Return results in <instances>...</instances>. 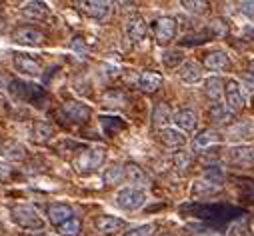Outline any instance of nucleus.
I'll return each instance as SVG.
<instances>
[{"label": "nucleus", "mask_w": 254, "mask_h": 236, "mask_svg": "<svg viewBox=\"0 0 254 236\" xmlns=\"http://www.w3.org/2000/svg\"><path fill=\"white\" fill-rule=\"evenodd\" d=\"M94 224H96L98 232H102L104 236H114V234H118V232L124 228V220H120V218H116V216H110V214L98 216V218L94 220Z\"/></svg>", "instance_id": "f8f14e48"}, {"label": "nucleus", "mask_w": 254, "mask_h": 236, "mask_svg": "<svg viewBox=\"0 0 254 236\" xmlns=\"http://www.w3.org/2000/svg\"><path fill=\"white\" fill-rule=\"evenodd\" d=\"M28 236H48V234L42 230V232H36V234H28Z\"/></svg>", "instance_id": "a19ab883"}, {"label": "nucleus", "mask_w": 254, "mask_h": 236, "mask_svg": "<svg viewBox=\"0 0 254 236\" xmlns=\"http://www.w3.org/2000/svg\"><path fill=\"white\" fill-rule=\"evenodd\" d=\"M56 230H58L60 236H78L80 234V220L78 218H72V220H68L66 224H62Z\"/></svg>", "instance_id": "2f4dec72"}, {"label": "nucleus", "mask_w": 254, "mask_h": 236, "mask_svg": "<svg viewBox=\"0 0 254 236\" xmlns=\"http://www.w3.org/2000/svg\"><path fill=\"white\" fill-rule=\"evenodd\" d=\"M172 122L176 124L178 130L182 132H192L196 126H198V116L190 110V108H184V110H178L172 118Z\"/></svg>", "instance_id": "9d476101"}, {"label": "nucleus", "mask_w": 254, "mask_h": 236, "mask_svg": "<svg viewBox=\"0 0 254 236\" xmlns=\"http://www.w3.org/2000/svg\"><path fill=\"white\" fill-rule=\"evenodd\" d=\"M182 52L180 50H166L164 54H162V62H164V66H168V68H174V66H178L180 62H182Z\"/></svg>", "instance_id": "473e14b6"}, {"label": "nucleus", "mask_w": 254, "mask_h": 236, "mask_svg": "<svg viewBox=\"0 0 254 236\" xmlns=\"http://www.w3.org/2000/svg\"><path fill=\"white\" fill-rule=\"evenodd\" d=\"M52 134H54V130H52V126H50L48 122H44V120H36V122H34V126H32V136H34L38 142H48V140L52 138Z\"/></svg>", "instance_id": "cd10ccee"}, {"label": "nucleus", "mask_w": 254, "mask_h": 236, "mask_svg": "<svg viewBox=\"0 0 254 236\" xmlns=\"http://www.w3.org/2000/svg\"><path fill=\"white\" fill-rule=\"evenodd\" d=\"M102 162H104V150L92 146V148H84L82 152H78L72 164H74V168H76L78 174L88 176V174L96 172L102 166Z\"/></svg>", "instance_id": "7ed1b4c3"}, {"label": "nucleus", "mask_w": 254, "mask_h": 236, "mask_svg": "<svg viewBox=\"0 0 254 236\" xmlns=\"http://www.w3.org/2000/svg\"><path fill=\"white\" fill-rule=\"evenodd\" d=\"M20 12L30 18V20H42L48 16V6L44 2H36V0H30V2H24L20 6Z\"/></svg>", "instance_id": "aec40b11"}, {"label": "nucleus", "mask_w": 254, "mask_h": 236, "mask_svg": "<svg viewBox=\"0 0 254 236\" xmlns=\"http://www.w3.org/2000/svg\"><path fill=\"white\" fill-rule=\"evenodd\" d=\"M224 98H226V106L232 110V112H238L246 106V94L242 90V84L238 80H228L226 86H224Z\"/></svg>", "instance_id": "423d86ee"}, {"label": "nucleus", "mask_w": 254, "mask_h": 236, "mask_svg": "<svg viewBox=\"0 0 254 236\" xmlns=\"http://www.w3.org/2000/svg\"><path fill=\"white\" fill-rule=\"evenodd\" d=\"M170 118H174V116L170 114L168 104L158 102V104L154 106V110H152V124H154L156 128H162L166 122H170Z\"/></svg>", "instance_id": "bb28decb"}, {"label": "nucleus", "mask_w": 254, "mask_h": 236, "mask_svg": "<svg viewBox=\"0 0 254 236\" xmlns=\"http://www.w3.org/2000/svg\"><path fill=\"white\" fill-rule=\"evenodd\" d=\"M110 2H102V0H90V2H82L84 12L94 18V20H104L110 14Z\"/></svg>", "instance_id": "f3484780"}, {"label": "nucleus", "mask_w": 254, "mask_h": 236, "mask_svg": "<svg viewBox=\"0 0 254 236\" xmlns=\"http://www.w3.org/2000/svg\"><path fill=\"white\" fill-rule=\"evenodd\" d=\"M12 40L18 44H26V46H40L44 42V36H42V32H38L34 28L22 26V28L12 32Z\"/></svg>", "instance_id": "9b49d317"}, {"label": "nucleus", "mask_w": 254, "mask_h": 236, "mask_svg": "<svg viewBox=\"0 0 254 236\" xmlns=\"http://www.w3.org/2000/svg\"><path fill=\"white\" fill-rule=\"evenodd\" d=\"M126 34H128L130 42H134V44L142 42L144 36H146V22H144V18L142 16H132V18L126 20Z\"/></svg>", "instance_id": "2eb2a0df"}, {"label": "nucleus", "mask_w": 254, "mask_h": 236, "mask_svg": "<svg viewBox=\"0 0 254 236\" xmlns=\"http://www.w3.org/2000/svg\"><path fill=\"white\" fill-rule=\"evenodd\" d=\"M224 82L218 78V76H210V78H206V82H204V94L216 104L222 96H224Z\"/></svg>", "instance_id": "5701e85b"}, {"label": "nucleus", "mask_w": 254, "mask_h": 236, "mask_svg": "<svg viewBox=\"0 0 254 236\" xmlns=\"http://www.w3.org/2000/svg\"><path fill=\"white\" fill-rule=\"evenodd\" d=\"M160 142L168 148H178V146H184L186 136L178 128H162L160 130Z\"/></svg>", "instance_id": "4be33fe9"}, {"label": "nucleus", "mask_w": 254, "mask_h": 236, "mask_svg": "<svg viewBox=\"0 0 254 236\" xmlns=\"http://www.w3.org/2000/svg\"><path fill=\"white\" fill-rule=\"evenodd\" d=\"M218 142V134L214 132V130H210V128H206V130H200L196 136H194V140H192V146H194V150H208L212 144H216Z\"/></svg>", "instance_id": "b1692460"}, {"label": "nucleus", "mask_w": 254, "mask_h": 236, "mask_svg": "<svg viewBox=\"0 0 254 236\" xmlns=\"http://www.w3.org/2000/svg\"><path fill=\"white\" fill-rule=\"evenodd\" d=\"M204 66L212 72H220V70H226L230 66V58L224 50H212L204 56Z\"/></svg>", "instance_id": "ddd939ff"}, {"label": "nucleus", "mask_w": 254, "mask_h": 236, "mask_svg": "<svg viewBox=\"0 0 254 236\" xmlns=\"http://www.w3.org/2000/svg\"><path fill=\"white\" fill-rule=\"evenodd\" d=\"M208 116H210V120H212L214 124H228V122L232 120V118H234V112H232L226 104L216 102V104H212V106H210Z\"/></svg>", "instance_id": "6ab92c4d"}, {"label": "nucleus", "mask_w": 254, "mask_h": 236, "mask_svg": "<svg viewBox=\"0 0 254 236\" xmlns=\"http://www.w3.org/2000/svg\"><path fill=\"white\" fill-rule=\"evenodd\" d=\"M12 62H14V68H16L18 72L26 74V76H40V74H42L40 64L34 60L32 56H28V54H20V52H16L14 58H12Z\"/></svg>", "instance_id": "1a4fd4ad"}, {"label": "nucleus", "mask_w": 254, "mask_h": 236, "mask_svg": "<svg viewBox=\"0 0 254 236\" xmlns=\"http://www.w3.org/2000/svg\"><path fill=\"white\" fill-rule=\"evenodd\" d=\"M100 126H102L106 136H114L126 128V122L118 116H100Z\"/></svg>", "instance_id": "393cba45"}, {"label": "nucleus", "mask_w": 254, "mask_h": 236, "mask_svg": "<svg viewBox=\"0 0 254 236\" xmlns=\"http://www.w3.org/2000/svg\"><path fill=\"white\" fill-rule=\"evenodd\" d=\"M126 180L132 184V188H138V190L148 186V176L136 164H126Z\"/></svg>", "instance_id": "a211bd4d"}, {"label": "nucleus", "mask_w": 254, "mask_h": 236, "mask_svg": "<svg viewBox=\"0 0 254 236\" xmlns=\"http://www.w3.org/2000/svg\"><path fill=\"white\" fill-rule=\"evenodd\" d=\"M244 86H246L248 92H254V76H252V74H248V76L242 78V88H244Z\"/></svg>", "instance_id": "58836bf2"}, {"label": "nucleus", "mask_w": 254, "mask_h": 236, "mask_svg": "<svg viewBox=\"0 0 254 236\" xmlns=\"http://www.w3.org/2000/svg\"><path fill=\"white\" fill-rule=\"evenodd\" d=\"M102 102L104 106H110V108H122L126 104V94L122 90H108L102 96Z\"/></svg>", "instance_id": "c85d7f7f"}, {"label": "nucleus", "mask_w": 254, "mask_h": 236, "mask_svg": "<svg viewBox=\"0 0 254 236\" xmlns=\"http://www.w3.org/2000/svg\"><path fill=\"white\" fill-rule=\"evenodd\" d=\"M210 30H212L214 34L222 36V34L226 32V24H224L222 20H212V22H210Z\"/></svg>", "instance_id": "e433bc0d"}, {"label": "nucleus", "mask_w": 254, "mask_h": 236, "mask_svg": "<svg viewBox=\"0 0 254 236\" xmlns=\"http://www.w3.org/2000/svg\"><path fill=\"white\" fill-rule=\"evenodd\" d=\"M124 176H126V168H122L120 164H110L104 170V174H102V180H104V184L114 186V184H120L122 182Z\"/></svg>", "instance_id": "a878e982"}, {"label": "nucleus", "mask_w": 254, "mask_h": 236, "mask_svg": "<svg viewBox=\"0 0 254 236\" xmlns=\"http://www.w3.org/2000/svg\"><path fill=\"white\" fill-rule=\"evenodd\" d=\"M154 232H156V226L154 224H142V226L126 230L124 236H154Z\"/></svg>", "instance_id": "72a5a7b5"}, {"label": "nucleus", "mask_w": 254, "mask_h": 236, "mask_svg": "<svg viewBox=\"0 0 254 236\" xmlns=\"http://www.w3.org/2000/svg\"><path fill=\"white\" fill-rule=\"evenodd\" d=\"M172 162H174V168H176L180 174H184V172L190 168L192 156H190V152H186V150H178V152L172 154Z\"/></svg>", "instance_id": "c756f323"}, {"label": "nucleus", "mask_w": 254, "mask_h": 236, "mask_svg": "<svg viewBox=\"0 0 254 236\" xmlns=\"http://www.w3.org/2000/svg\"><path fill=\"white\" fill-rule=\"evenodd\" d=\"M144 202H146L144 190L126 186V188H120V190L116 192V204H118L122 210H138V208L144 206Z\"/></svg>", "instance_id": "39448f33"}, {"label": "nucleus", "mask_w": 254, "mask_h": 236, "mask_svg": "<svg viewBox=\"0 0 254 236\" xmlns=\"http://www.w3.org/2000/svg\"><path fill=\"white\" fill-rule=\"evenodd\" d=\"M8 88L16 98H20L22 102H28L36 108H44L48 104V92L36 82H26V80L14 78L8 82Z\"/></svg>", "instance_id": "f257e3e1"}, {"label": "nucleus", "mask_w": 254, "mask_h": 236, "mask_svg": "<svg viewBox=\"0 0 254 236\" xmlns=\"http://www.w3.org/2000/svg\"><path fill=\"white\" fill-rule=\"evenodd\" d=\"M182 4V8L184 10H188V12H192V14H202L204 10H206V2H190V0H184V2H180Z\"/></svg>", "instance_id": "c9c22d12"}, {"label": "nucleus", "mask_w": 254, "mask_h": 236, "mask_svg": "<svg viewBox=\"0 0 254 236\" xmlns=\"http://www.w3.org/2000/svg\"><path fill=\"white\" fill-rule=\"evenodd\" d=\"M46 214H48L50 224H52V226H56V228H60L62 224H66L68 220H72V218H74L72 208H70L68 204H62V202L50 204V206H48V210H46Z\"/></svg>", "instance_id": "6e6552de"}, {"label": "nucleus", "mask_w": 254, "mask_h": 236, "mask_svg": "<svg viewBox=\"0 0 254 236\" xmlns=\"http://www.w3.org/2000/svg\"><path fill=\"white\" fill-rule=\"evenodd\" d=\"M10 218L24 230H36L42 232L44 230V220L42 216L30 206V204H14L10 208Z\"/></svg>", "instance_id": "f03ea898"}, {"label": "nucleus", "mask_w": 254, "mask_h": 236, "mask_svg": "<svg viewBox=\"0 0 254 236\" xmlns=\"http://www.w3.org/2000/svg\"><path fill=\"white\" fill-rule=\"evenodd\" d=\"M160 86H162V76L158 72L146 70V72H142L138 76V88L142 92H156Z\"/></svg>", "instance_id": "412c9836"}, {"label": "nucleus", "mask_w": 254, "mask_h": 236, "mask_svg": "<svg viewBox=\"0 0 254 236\" xmlns=\"http://www.w3.org/2000/svg\"><path fill=\"white\" fill-rule=\"evenodd\" d=\"M70 46H72L74 50H78L80 54H86V46H84V42H82V38H74Z\"/></svg>", "instance_id": "ea45409f"}, {"label": "nucleus", "mask_w": 254, "mask_h": 236, "mask_svg": "<svg viewBox=\"0 0 254 236\" xmlns=\"http://www.w3.org/2000/svg\"><path fill=\"white\" fill-rule=\"evenodd\" d=\"M152 28H154V36H156V42L158 44H168L176 36V20L170 18V16L156 18L154 24H152Z\"/></svg>", "instance_id": "0eeeda50"}, {"label": "nucleus", "mask_w": 254, "mask_h": 236, "mask_svg": "<svg viewBox=\"0 0 254 236\" xmlns=\"http://www.w3.org/2000/svg\"><path fill=\"white\" fill-rule=\"evenodd\" d=\"M222 178H224V174H222V170H220L218 166H210V168L206 170V174H204V180H208V182H212V184H216V186L222 184Z\"/></svg>", "instance_id": "f704fd0d"}, {"label": "nucleus", "mask_w": 254, "mask_h": 236, "mask_svg": "<svg viewBox=\"0 0 254 236\" xmlns=\"http://www.w3.org/2000/svg\"><path fill=\"white\" fill-rule=\"evenodd\" d=\"M228 156L234 164H242V166H250L254 164V146L248 144H236L228 150Z\"/></svg>", "instance_id": "4468645a"}, {"label": "nucleus", "mask_w": 254, "mask_h": 236, "mask_svg": "<svg viewBox=\"0 0 254 236\" xmlns=\"http://www.w3.org/2000/svg\"><path fill=\"white\" fill-rule=\"evenodd\" d=\"M178 76L186 84H196L202 80V68L198 62H184L178 70Z\"/></svg>", "instance_id": "dca6fc26"}, {"label": "nucleus", "mask_w": 254, "mask_h": 236, "mask_svg": "<svg viewBox=\"0 0 254 236\" xmlns=\"http://www.w3.org/2000/svg\"><path fill=\"white\" fill-rule=\"evenodd\" d=\"M250 74L254 76V60H250Z\"/></svg>", "instance_id": "79ce46f5"}, {"label": "nucleus", "mask_w": 254, "mask_h": 236, "mask_svg": "<svg viewBox=\"0 0 254 236\" xmlns=\"http://www.w3.org/2000/svg\"><path fill=\"white\" fill-rule=\"evenodd\" d=\"M218 190H220V186H216V184H212L208 180H198V182H194L192 194L194 196H210V194H214Z\"/></svg>", "instance_id": "7c9ffc66"}, {"label": "nucleus", "mask_w": 254, "mask_h": 236, "mask_svg": "<svg viewBox=\"0 0 254 236\" xmlns=\"http://www.w3.org/2000/svg\"><path fill=\"white\" fill-rule=\"evenodd\" d=\"M162 236H176V234H174V232H164Z\"/></svg>", "instance_id": "37998d69"}, {"label": "nucleus", "mask_w": 254, "mask_h": 236, "mask_svg": "<svg viewBox=\"0 0 254 236\" xmlns=\"http://www.w3.org/2000/svg\"><path fill=\"white\" fill-rule=\"evenodd\" d=\"M240 10H242L246 16H250V18L254 20V2H242V4H240Z\"/></svg>", "instance_id": "4c0bfd02"}, {"label": "nucleus", "mask_w": 254, "mask_h": 236, "mask_svg": "<svg viewBox=\"0 0 254 236\" xmlns=\"http://www.w3.org/2000/svg\"><path fill=\"white\" fill-rule=\"evenodd\" d=\"M58 114H60L62 118H66L70 124H84L88 118H90L92 110H90L86 104L78 102V100H70V102H64V104L60 106Z\"/></svg>", "instance_id": "20e7f679"}]
</instances>
